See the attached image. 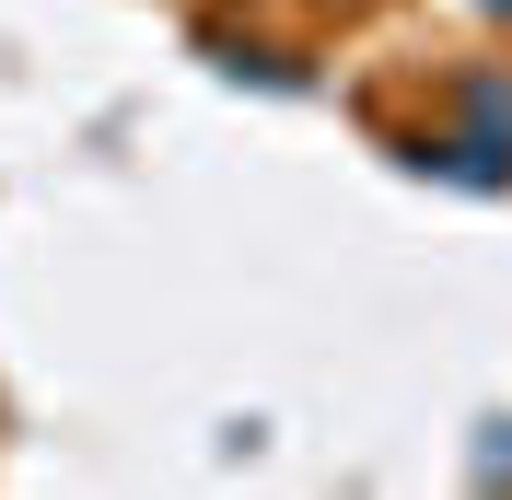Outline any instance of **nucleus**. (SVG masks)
<instances>
[{
	"instance_id": "nucleus-1",
	"label": "nucleus",
	"mask_w": 512,
	"mask_h": 500,
	"mask_svg": "<svg viewBox=\"0 0 512 500\" xmlns=\"http://www.w3.org/2000/svg\"><path fill=\"white\" fill-rule=\"evenodd\" d=\"M489 12H512V0H489Z\"/></svg>"
}]
</instances>
